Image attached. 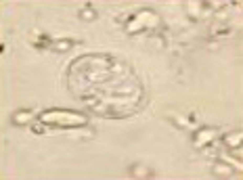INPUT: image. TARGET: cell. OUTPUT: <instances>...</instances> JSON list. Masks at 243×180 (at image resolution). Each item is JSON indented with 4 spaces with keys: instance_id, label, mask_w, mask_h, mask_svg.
<instances>
[{
    "instance_id": "6da1fadb",
    "label": "cell",
    "mask_w": 243,
    "mask_h": 180,
    "mask_svg": "<svg viewBox=\"0 0 243 180\" xmlns=\"http://www.w3.org/2000/svg\"><path fill=\"white\" fill-rule=\"evenodd\" d=\"M214 172H222V176L231 174V170H229V168H224V166H216V168H214Z\"/></svg>"
},
{
    "instance_id": "7a4b0ae2",
    "label": "cell",
    "mask_w": 243,
    "mask_h": 180,
    "mask_svg": "<svg viewBox=\"0 0 243 180\" xmlns=\"http://www.w3.org/2000/svg\"><path fill=\"white\" fill-rule=\"evenodd\" d=\"M82 17H94V13H90V10H84V13H82Z\"/></svg>"
}]
</instances>
